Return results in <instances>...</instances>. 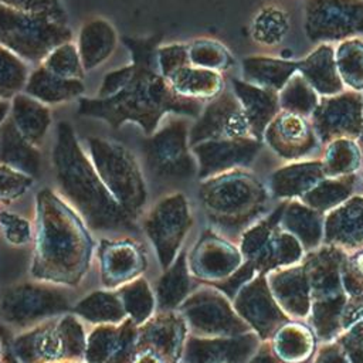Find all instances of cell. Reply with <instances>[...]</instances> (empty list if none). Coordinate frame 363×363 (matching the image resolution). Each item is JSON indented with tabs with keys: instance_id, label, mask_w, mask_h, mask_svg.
Segmentation results:
<instances>
[{
	"instance_id": "cell-30",
	"label": "cell",
	"mask_w": 363,
	"mask_h": 363,
	"mask_svg": "<svg viewBox=\"0 0 363 363\" xmlns=\"http://www.w3.org/2000/svg\"><path fill=\"white\" fill-rule=\"evenodd\" d=\"M24 92L52 106L81 98L85 92V85L82 79L62 78L38 64L37 68L30 71Z\"/></svg>"
},
{
	"instance_id": "cell-9",
	"label": "cell",
	"mask_w": 363,
	"mask_h": 363,
	"mask_svg": "<svg viewBox=\"0 0 363 363\" xmlns=\"http://www.w3.org/2000/svg\"><path fill=\"white\" fill-rule=\"evenodd\" d=\"M177 312L194 336L220 337L251 332V326L237 313L230 298L216 286H203L190 294Z\"/></svg>"
},
{
	"instance_id": "cell-46",
	"label": "cell",
	"mask_w": 363,
	"mask_h": 363,
	"mask_svg": "<svg viewBox=\"0 0 363 363\" xmlns=\"http://www.w3.org/2000/svg\"><path fill=\"white\" fill-rule=\"evenodd\" d=\"M28 75V62L0 45V99L11 101L17 94L24 92Z\"/></svg>"
},
{
	"instance_id": "cell-17",
	"label": "cell",
	"mask_w": 363,
	"mask_h": 363,
	"mask_svg": "<svg viewBox=\"0 0 363 363\" xmlns=\"http://www.w3.org/2000/svg\"><path fill=\"white\" fill-rule=\"evenodd\" d=\"M244 136H251V132L241 104L233 91H223L210 99L189 130L190 146L211 139Z\"/></svg>"
},
{
	"instance_id": "cell-35",
	"label": "cell",
	"mask_w": 363,
	"mask_h": 363,
	"mask_svg": "<svg viewBox=\"0 0 363 363\" xmlns=\"http://www.w3.org/2000/svg\"><path fill=\"white\" fill-rule=\"evenodd\" d=\"M303 247L299 240L285 231L281 224L274 230L257 255L250 259L258 274H268L274 269L301 262Z\"/></svg>"
},
{
	"instance_id": "cell-10",
	"label": "cell",
	"mask_w": 363,
	"mask_h": 363,
	"mask_svg": "<svg viewBox=\"0 0 363 363\" xmlns=\"http://www.w3.org/2000/svg\"><path fill=\"white\" fill-rule=\"evenodd\" d=\"M189 125L177 118L159 126L143 143L149 170L160 179H189L197 173V160L189 142Z\"/></svg>"
},
{
	"instance_id": "cell-25",
	"label": "cell",
	"mask_w": 363,
	"mask_h": 363,
	"mask_svg": "<svg viewBox=\"0 0 363 363\" xmlns=\"http://www.w3.org/2000/svg\"><path fill=\"white\" fill-rule=\"evenodd\" d=\"M268 285L279 306L291 318L311 315V284L303 262L267 274Z\"/></svg>"
},
{
	"instance_id": "cell-2",
	"label": "cell",
	"mask_w": 363,
	"mask_h": 363,
	"mask_svg": "<svg viewBox=\"0 0 363 363\" xmlns=\"http://www.w3.org/2000/svg\"><path fill=\"white\" fill-rule=\"evenodd\" d=\"M94 241L77 210L55 191L35 197V235L31 275L43 282L75 286L86 274Z\"/></svg>"
},
{
	"instance_id": "cell-38",
	"label": "cell",
	"mask_w": 363,
	"mask_h": 363,
	"mask_svg": "<svg viewBox=\"0 0 363 363\" xmlns=\"http://www.w3.org/2000/svg\"><path fill=\"white\" fill-rule=\"evenodd\" d=\"M315 336L306 325L291 320L274 333L269 343L284 363H309L315 352Z\"/></svg>"
},
{
	"instance_id": "cell-16",
	"label": "cell",
	"mask_w": 363,
	"mask_h": 363,
	"mask_svg": "<svg viewBox=\"0 0 363 363\" xmlns=\"http://www.w3.org/2000/svg\"><path fill=\"white\" fill-rule=\"evenodd\" d=\"M233 306L261 340H269L282 325L292 320L274 298L267 274H257L244 284L235 294Z\"/></svg>"
},
{
	"instance_id": "cell-28",
	"label": "cell",
	"mask_w": 363,
	"mask_h": 363,
	"mask_svg": "<svg viewBox=\"0 0 363 363\" xmlns=\"http://www.w3.org/2000/svg\"><path fill=\"white\" fill-rule=\"evenodd\" d=\"M298 72L320 96L345 91L335 60V48L330 44H319L305 58L298 60Z\"/></svg>"
},
{
	"instance_id": "cell-4",
	"label": "cell",
	"mask_w": 363,
	"mask_h": 363,
	"mask_svg": "<svg viewBox=\"0 0 363 363\" xmlns=\"http://www.w3.org/2000/svg\"><path fill=\"white\" fill-rule=\"evenodd\" d=\"M347 255L342 248L325 244L302 258L311 284L312 326L323 342L333 340L363 315L353 306L343 285L342 271Z\"/></svg>"
},
{
	"instance_id": "cell-53",
	"label": "cell",
	"mask_w": 363,
	"mask_h": 363,
	"mask_svg": "<svg viewBox=\"0 0 363 363\" xmlns=\"http://www.w3.org/2000/svg\"><path fill=\"white\" fill-rule=\"evenodd\" d=\"M0 227L6 240L13 245H26L33 237V230L28 220L6 210L0 211Z\"/></svg>"
},
{
	"instance_id": "cell-43",
	"label": "cell",
	"mask_w": 363,
	"mask_h": 363,
	"mask_svg": "<svg viewBox=\"0 0 363 363\" xmlns=\"http://www.w3.org/2000/svg\"><path fill=\"white\" fill-rule=\"evenodd\" d=\"M128 318H130L138 326L143 325L153 316L156 308V298L142 277L125 284L118 291Z\"/></svg>"
},
{
	"instance_id": "cell-7",
	"label": "cell",
	"mask_w": 363,
	"mask_h": 363,
	"mask_svg": "<svg viewBox=\"0 0 363 363\" xmlns=\"http://www.w3.org/2000/svg\"><path fill=\"white\" fill-rule=\"evenodd\" d=\"M86 336L75 315L44 322L17 336L13 342L18 363L81 362L85 357Z\"/></svg>"
},
{
	"instance_id": "cell-6",
	"label": "cell",
	"mask_w": 363,
	"mask_h": 363,
	"mask_svg": "<svg viewBox=\"0 0 363 363\" xmlns=\"http://www.w3.org/2000/svg\"><path fill=\"white\" fill-rule=\"evenodd\" d=\"M89 157L113 199L135 220L146 203V184L133 153L119 142L88 138Z\"/></svg>"
},
{
	"instance_id": "cell-22",
	"label": "cell",
	"mask_w": 363,
	"mask_h": 363,
	"mask_svg": "<svg viewBox=\"0 0 363 363\" xmlns=\"http://www.w3.org/2000/svg\"><path fill=\"white\" fill-rule=\"evenodd\" d=\"M251 330L237 336L201 337L189 335L183 352L184 363H247L261 345Z\"/></svg>"
},
{
	"instance_id": "cell-49",
	"label": "cell",
	"mask_w": 363,
	"mask_h": 363,
	"mask_svg": "<svg viewBox=\"0 0 363 363\" xmlns=\"http://www.w3.org/2000/svg\"><path fill=\"white\" fill-rule=\"evenodd\" d=\"M0 4L18 11L43 16L61 24H68V14L61 0H0Z\"/></svg>"
},
{
	"instance_id": "cell-48",
	"label": "cell",
	"mask_w": 363,
	"mask_h": 363,
	"mask_svg": "<svg viewBox=\"0 0 363 363\" xmlns=\"http://www.w3.org/2000/svg\"><path fill=\"white\" fill-rule=\"evenodd\" d=\"M286 31H288L286 14L275 6H268L259 10V13L255 16L251 26V33L254 40L265 45H275L281 43Z\"/></svg>"
},
{
	"instance_id": "cell-45",
	"label": "cell",
	"mask_w": 363,
	"mask_h": 363,
	"mask_svg": "<svg viewBox=\"0 0 363 363\" xmlns=\"http://www.w3.org/2000/svg\"><path fill=\"white\" fill-rule=\"evenodd\" d=\"M187 54L190 65L217 72L228 69L234 62L233 55L220 41L206 37L189 41Z\"/></svg>"
},
{
	"instance_id": "cell-34",
	"label": "cell",
	"mask_w": 363,
	"mask_h": 363,
	"mask_svg": "<svg viewBox=\"0 0 363 363\" xmlns=\"http://www.w3.org/2000/svg\"><path fill=\"white\" fill-rule=\"evenodd\" d=\"M281 227L295 235L303 248H316L323 240L325 213L315 210L302 200H289L279 221Z\"/></svg>"
},
{
	"instance_id": "cell-56",
	"label": "cell",
	"mask_w": 363,
	"mask_h": 363,
	"mask_svg": "<svg viewBox=\"0 0 363 363\" xmlns=\"http://www.w3.org/2000/svg\"><path fill=\"white\" fill-rule=\"evenodd\" d=\"M313 363H350V360L340 345L333 339L318 349Z\"/></svg>"
},
{
	"instance_id": "cell-42",
	"label": "cell",
	"mask_w": 363,
	"mask_h": 363,
	"mask_svg": "<svg viewBox=\"0 0 363 363\" xmlns=\"http://www.w3.org/2000/svg\"><path fill=\"white\" fill-rule=\"evenodd\" d=\"M335 60L343 85L363 92V40L353 37L340 41L335 48Z\"/></svg>"
},
{
	"instance_id": "cell-58",
	"label": "cell",
	"mask_w": 363,
	"mask_h": 363,
	"mask_svg": "<svg viewBox=\"0 0 363 363\" xmlns=\"http://www.w3.org/2000/svg\"><path fill=\"white\" fill-rule=\"evenodd\" d=\"M11 102L7 99H0V125L10 116Z\"/></svg>"
},
{
	"instance_id": "cell-31",
	"label": "cell",
	"mask_w": 363,
	"mask_h": 363,
	"mask_svg": "<svg viewBox=\"0 0 363 363\" xmlns=\"http://www.w3.org/2000/svg\"><path fill=\"white\" fill-rule=\"evenodd\" d=\"M0 163L31 177L38 176L41 167L38 146L20 133L10 116L0 125Z\"/></svg>"
},
{
	"instance_id": "cell-44",
	"label": "cell",
	"mask_w": 363,
	"mask_h": 363,
	"mask_svg": "<svg viewBox=\"0 0 363 363\" xmlns=\"http://www.w3.org/2000/svg\"><path fill=\"white\" fill-rule=\"evenodd\" d=\"M278 96L281 111L302 115L305 118H311L320 101V95L299 72H296L284 85V88L278 92Z\"/></svg>"
},
{
	"instance_id": "cell-24",
	"label": "cell",
	"mask_w": 363,
	"mask_h": 363,
	"mask_svg": "<svg viewBox=\"0 0 363 363\" xmlns=\"http://www.w3.org/2000/svg\"><path fill=\"white\" fill-rule=\"evenodd\" d=\"M323 241L346 252L363 250V196H352L325 214Z\"/></svg>"
},
{
	"instance_id": "cell-52",
	"label": "cell",
	"mask_w": 363,
	"mask_h": 363,
	"mask_svg": "<svg viewBox=\"0 0 363 363\" xmlns=\"http://www.w3.org/2000/svg\"><path fill=\"white\" fill-rule=\"evenodd\" d=\"M335 340L340 345L350 363H363V315L340 332Z\"/></svg>"
},
{
	"instance_id": "cell-20",
	"label": "cell",
	"mask_w": 363,
	"mask_h": 363,
	"mask_svg": "<svg viewBox=\"0 0 363 363\" xmlns=\"http://www.w3.org/2000/svg\"><path fill=\"white\" fill-rule=\"evenodd\" d=\"M96 255L101 282L108 289L121 288L139 278L147 267L145 248L132 238L101 240Z\"/></svg>"
},
{
	"instance_id": "cell-60",
	"label": "cell",
	"mask_w": 363,
	"mask_h": 363,
	"mask_svg": "<svg viewBox=\"0 0 363 363\" xmlns=\"http://www.w3.org/2000/svg\"><path fill=\"white\" fill-rule=\"evenodd\" d=\"M357 143H359V146L362 149V155H363V128H362V133H360V136L357 139Z\"/></svg>"
},
{
	"instance_id": "cell-61",
	"label": "cell",
	"mask_w": 363,
	"mask_h": 363,
	"mask_svg": "<svg viewBox=\"0 0 363 363\" xmlns=\"http://www.w3.org/2000/svg\"><path fill=\"white\" fill-rule=\"evenodd\" d=\"M1 357H3V353H1V343H0V363H3V360H1Z\"/></svg>"
},
{
	"instance_id": "cell-57",
	"label": "cell",
	"mask_w": 363,
	"mask_h": 363,
	"mask_svg": "<svg viewBox=\"0 0 363 363\" xmlns=\"http://www.w3.org/2000/svg\"><path fill=\"white\" fill-rule=\"evenodd\" d=\"M247 363H284L278 356L274 353L269 340H262L257 352Z\"/></svg>"
},
{
	"instance_id": "cell-14",
	"label": "cell",
	"mask_w": 363,
	"mask_h": 363,
	"mask_svg": "<svg viewBox=\"0 0 363 363\" xmlns=\"http://www.w3.org/2000/svg\"><path fill=\"white\" fill-rule=\"evenodd\" d=\"M189 329L179 312H159L139 326L130 363H179Z\"/></svg>"
},
{
	"instance_id": "cell-12",
	"label": "cell",
	"mask_w": 363,
	"mask_h": 363,
	"mask_svg": "<svg viewBox=\"0 0 363 363\" xmlns=\"http://www.w3.org/2000/svg\"><path fill=\"white\" fill-rule=\"evenodd\" d=\"M191 224L189 201L182 193L166 196L146 216L143 230L153 244L163 269L169 268L176 259Z\"/></svg>"
},
{
	"instance_id": "cell-18",
	"label": "cell",
	"mask_w": 363,
	"mask_h": 363,
	"mask_svg": "<svg viewBox=\"0 0 363 363\" xmlns=\"http://www.w3.org/2000/svg\"><path fill=\"white\" fill-rule=\"evenodd\" d=\"M244 261L240 247L211 230L203 231L187 257L191 275L210 285L228 278Z\"/></svg>"
},
{
	"instance_id": "cell-23",
	"label": "cell",
	"mask_w": 363,
	"mask_h": 363,
	"mask_svg": "<svg viewBox=\"0 0 363 363\" xmlns=\"http://www.w3.org/2000/svg\"><path fill=\"white\" fill-rule=\"evenodd\" d=\"M139 326L126 318L121 323L96 325L86 336L85 363H130Z\"/></svg>"
},
{
	"instance_id": "cell-51",
	"label": "cell",
	"mask_w": 363,
	"mask_h": 363,
	"mask_svg": "<svg viewBox=\"0 0 363 363\" xmlns=\"http://www.w3.org/2000/svg\"><path fill=\"white\" fill-rule=\"evenodd\" d=\"M33 179L34 177L0 163V204L11 203L23 196L33 184Z\"/></svg>"
},
{
	"instance_id": "cell-33",
	"label": "cell",
	"mask_w": 363,
	"mask_h": 363,
	"mask_svg": "<svg viewBox=\"0 0 363 363\" xmlns=\"http://www.w3.org/2000/svg\"><path fill=\"white\" fill-rule=\"evenodd\" d=\"M10 102V119L16 128L27 140L40 146L52 122L50 106L26 92L17 94Z\"/></svg>"
},
{
	"instance_id": "cell-27",
	"label": "cell",
	"mask_w": 363,
	"mask_h": 363,
	"mask_svg": "<svg viewBox=\"0 0 363 363\" xmlns=\"http://www.w3.org/2000/svg\"><path fill=\"white\" fill-rule=\"evenodd\" d=\"M119 35L113 24L104 17L86 20L77 35V47L85 71H92L111 58Z\"/></svg>"
},
{
	"instance_id": "cell-1",
	"label": "cell",
	"mask_w": 363,
	"mask_h": 363,
	"mask_svg": "<svg viewBox=\"0 0 363 363\" xmlns=\"http://www.w3.org/2000/svg\"><path fill=\"white\" fill-rule=\"evenodd\" d=\"M160 33L149 37L123 35L121 41L132 57L135 74L116 95L108 98H78V115L95 118L118 129L126 122L136 123L146 136L152 135L167 113L197 118L204 104L177 95L160 75L156 51L162 44Z\"/></svg>"
},
{
	"instance_id": "cell-47",
	"label": "cell",
	"mask_w": 363,
	"mask_h": 363,
	"mask_svg": "<svg viewBox=\"0 0 363 363\" xmlns=\"http://www.w3.org/2000/svg\"><path fill=\"white\" fill-rule=\"evenodd\" d=\"M41 65L48 71L69 79H84L86 72L74 40L64 41L54 47L41 61Z\"/></svg>"
},
{
	"instance_id": "cell-39",
	"label": "cell",
	"mask_w": 363,
	"mask_h": 363,
	"mask_svg": "<svg viewBox=\"0 0 363 363\" xmlns=\"http://www.w3.org/2000/svg\"><path fill=\"white\" fill-rule=\"evenodd\" d=\"M74 315L95 323H121L128 318L118 292L95 291L82 298L74 308Z\"/></svg>"
},
{
	"instance_id": "cell-62",
	"label": "cell",
	"mask_w": 363,
	"mask_h": 363,
	"mask_svg": "<svg viewBox=\"0 0 363 363\" xmlns=\"http://www.w3.org/2000/svg\"><path fill=\"white\" fill-rule=\"evenodd\" d=\"M61 363H79V362H61Z\"/></svg>"
},
{
	"instance_id": "cell-5",
	"label": "cell",
	"mask_w": 363,
	"mask_h": 363,
	"mask_svg": "<svg viewBox=\"0 0 363 363\" xmlns=\"http://www.w3.org/2000/svg\"><path fill=\"white\" fill-rule=\"evenodd\" d=\"M199 197L208 220L225 233L247 230L267 207V189L251 173L234 169L201 182Z\"/></svg>"
},
{
	"instance_id": "cell-8",
	"label": "cell",
	"mask_w": 363,
	"mask_h": 363,
	"mask_svg": "<svg viewBox=\"0 0 363 363\" xmlns=\"http://www.w3.org/2000/svg\"><path fill=\"white\" fill-rule=\"evenodd\" d=\"M72 37L68 24L0 4V45L28 64H41L54 47Z\"/></svg>"
},
{
	"instance_id": "cell-21",
	"label": "cell",
	"mask_w": 363,
	"mask_h": 363,
	"mask_svg": "<svg viewBox=\"0 0 363 363\" xmlns=\"http://www.w3.org/2000/svg\"><path fill=\"white\" fill-rule=\"evenodd\" d=\"M264 140L282 159L298 160L320 145L309 118L279 111L264 132Z\"/></svg>"
},
{
	"instance_id": "cell-11",
	"label": "cell",
	"mask_w": 363,
	"mask_h": 363,
	"mask_svg": "<svg viewBox=\"0 0 363 363\" xmlns=\"http://www.w3.org/2000/svg\"><path fill=\"white\" fill-rule=\"evenodd\" d=\"M303 28L318 44L357 37L363 34V0H305Z\"/></svg>"
},
{
	"instance_id": "cell-15",
	"label": "cell",
	"mask_w": 363,
	"mask_h": 363,
	"mask_svg": "<svg viewBox=\"0 0 363 363\" xmlns=\"http://www.w3.org/2000/svg\"><path fill=\"white\" fill-rule=\"evenodd\" d=\"M309 119L322 145L340 138L357 140L363 128V92L349 89L320 96Z\"/></svg>"
},
{
	"instance_id": "cell-54",
	"label": "cell",
	"mask_w": 363,
	"mask_h": 363,
	"mask_svg": "<svg viewBox=\"0 0 363 363\" xmlns=\"http://www.w3.org/2000/svg\"><path fill=\"white\" fill-rule=\"evenodd\" d=\"M133 74H135V65L132 62L106 72L102 78V82H101L96 96L108 98V96L116 95L130 82Z\"/></svg>"
},
{
	"instance_id": "cell-50",
	"label": "cell",
	"mask_w": 363,
	"mask_h": 363,
	"mask_svg": "<svg viewBox=\"0 0 363 363\" xmlns=\"http://www.w3.org/2000/svg\"><path fill=\"white\" fill-rule=\"evenodd\" d=\"M156 62L160 75L169 79L176 71L189 65L187 43L160 44L156 51Z\"/></svg>"
},
{
	"instance_id": "cell-13",
	"label": "cell",
	"mask_w": 363,
	"mask_h": 363,
	"mask_svg": "<svg viewBox=\"0 0 363 363\" xmlns=\"http://www.w3.org/2000/svg\"><path fill=\"white\" fill-rule=\"evenodd\" d=\"M68 311L69 301L61 289L38 284L9 288L0 303L1 318L16 328L33 326Z\"/></svg>"
},
{
	"instance_id": "cell-32",
	"label": "cell",
	"mask_w": 363,
	"mask_h": 363,
	"mask_svg": "<svg viewBox=\"0 0 363 363\" xmlns=\"http://www.w3.org/2000/svg\"><path fill=\"white\" fill-rule=\"evenodd\" d=\"M241 71L244 81L279 92L298 72V60L250 55L242 60Z\"/></svg>"
},
{
	"instance_id": "cell-55",
	"label": "cell",
	"mask_w": 363,
	"mask_h": 363,
	"mask_svg": "<svg viewBox=\"0 0 363 363\" xmlns=\"http://www.w3.org/2000/svg\"><path fill=\"white\" fill-rule=\"evenodd\" d=\"M257 274L258 272H257L255 267L250 261H244V264L234 274H231L228 278H225V279H223L220 282L213 284V286L220 289L230 299H234V296L240 291V288L244 284H247L250 279H252Z\"/></svg>"
},
{
	"instance_id": "cell-40",
	"label": "cell",
	"mask_w": 363,
	"mask_h": 363,
	"mask_svg": "<svg viewBox=\"0 0 363 363\" xmlns=\"http://www.w3.org/2000/svg\"><path fill=\"white\" fill-rule=\"evenodd\" d=\"M357 184L356 173L336 177H325L313 189L305 193L301 200L309 207L328 213L352 197Z\"/></svg>"
},
{
	"instance_id": "cell-29",
	"label": "cell",
	"mask_w": 363,
	"mask_h": 363,
	"mask_svg": "<svg viewBox=\"0 0 363 363\" xmlns=\"http://www.w3.org/2000/svg\"><path fill=\"white\" fill-rule=\"evenodd\" d=\"M326 177L322 160L295 162L279 167L271 174V191L278 199L302 197Z\"/></svg>"
},
{
	"instance_id": "cell-59",
	"label": "cell",
	"mask_w": 363,
	"mask_h": 363,
	"mask_svg": "<svg viewBox=\"0 0 363 363\" xmlns=\"http://www.w3.org/2000/svg\"><path fill=\"white\" fill-rule=\"evenodd\" d=\"M353 262L356 264V267L359 268V271L363 274V250L359 251L356 255H352Z\"/></svg>"
},
{
	"instance_id": "cell-26",
	"label": "cell",
	"mask_w": 363,
	"mask_h": 363,
	"mask_svg": "<svg viewBox=\"0 0 363 363\" xmlns=\"http://www.w3.org/2000/svg\"><path fill=\"white\" fill-rule=\"evenodd\" d=\"M231 85L247 118L251 136L262 140L267 126L281 111L278 92L237 78L231 79Z\"/></svg>"
},
{
	"instance_id": "cell-41",
	"label": "cell",
	"mask_w": 363,
	"mask_h": 363,
	"mask_svg": "<svg viewBox=\"0 0 363 363\" xmlns=\"http://www.w3.org/2000/svg\"><path fill=\"white\" fill-rule=\"evenodd\" d=\"M363 162L362 149L354 139L340 138L326 145L322 164L326 177L356 173Z\"/></svg>"
},
{
	"instance_id": "cell-19",
	"label": "cell",
	"mask_w": 363,
	"mask_h": 363,
	"mask_svg": "<svg viewBox=\"0 0 363 363\" xmlns=\"http://www.w3.org/2000/svg\"><path fill=\"white\" fill-rule=\"evenodd\" d=\"M262 140L254 136L211 139L196 143L191 152L197 160V176L207 177L248 166L261 149Z\"/></svg>"
},
{
	"instance_id": "cell-37",
	"label": "cell",
	"mask_w": 363,
	"mask_h": 363,
	"mask_svg": "<svg viewBox=\"0 0 363 363\" xmlns=\"http://www.w3.org/2000/svg\"><path fill=\"white\" fill-rule=\"evenodd\" d=\"M191 272L187 255L180 251L173 264L164 269L156 285V306L159 312H174L190 295Z\"/></svg>"
},
{
	"instance_id": "cell-3",
	"label": "cell",
	"mask_w": 363,
	"mask_h": 363,
	"mask_svg": "<svg viewBox=\"0 0 363 363\" xmlns=\"http://www.w3.org/2000/svg\"><path fill=\"white\" fill-rule=\"evenodd\" d=\"M52 164L60 191L94 231L133 230L123 211L101 180L92 160L78 142L72 125L60 121L52 149Z\"/></svg>"
},
{
	"instance_id": "cell-36",
	"label": "cell",
	"mask_w": 363,
	"mask_h": 363,
	"mask_svg": "<svg viewBox=\"0 0 363 363\" xmlns=\"http://www.w3.org/2000/svg\"><path fill=\"white\" fill-rule=\"evenodd\" d=\"M172 89L189 99L208 102L224 91V78L221 72L186 65L166 79Z\"/></svg>"
}]
</instances>
